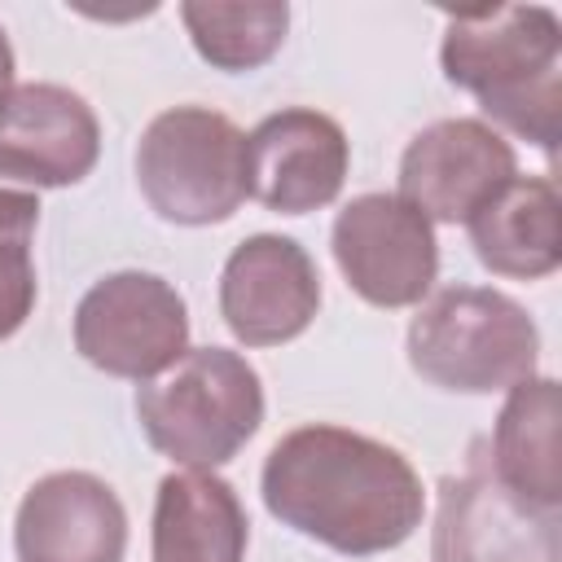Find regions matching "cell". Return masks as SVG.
<instances>
[{"mask_svg":"<svg viewBox=\"0 0 562 562\" xmlns=\"http://www.w3.org/2000/svg\"><path fill=\"white\" fill-rule=\"evenodd\" d=\"M136 184L167 224H220L246 193V132L206 105H171L136 145Z\"/></svg>","mask_w":562,"mask_h":562,"instance_id":"5","label":"cell"},{"mask_svg":"<svg viewBox=\"0 0 562 562\" xmlns=\"http://www.w3.org/2000/svg\"><path fill=\"white\" fill-rule=\"evenodd\" d=\"M101 154L92 105L61 83H18L0 101V176L35 189L79 184Z\"/></svg>","mask_w":562,"mask_h":562,"instance_id":"12","label":"cell"},{"mask_svg":"<svg viewBox=\"0 0 562 562\" xmlns=\"http://www.w3.org/2000/svg\"><path fill=\"white\" fill-rule=\"evenodd\" d=\"M180 22L198 48L202 61L215 70H255L263 66L290 26V9L277 0H250V4H180Z\"/></svg>","mask_w":562,"mask_h":562,"instance_id":"17","label":"cell"},{"mask_svg":"<svg viewBox=\"0 0 562 562\" xmlns=\"http://www.w3.org/2000/svg\"><path fill=\"white\" fill-rule=\"evenodd\" d=\"M321 307V272L312 255L281 233H255L233 246L220 272V316L246 347L299 338Z\"/></svg>","mask_w":562,"mask_h":562,"instance_id":"10","label":"cell"},{"mask_svg":"<svg viewBox=\"0 0 562 562\" xmlns=\"http://www.w3.org/2000/svg\"><path fill=\"white\" fill-rule=\"evenodd\" d=\"M35 224H40V198L26 189H0V342L26 325L40 299L35 259H31Z\"/></svg>","mask_w":562,"mask_h":562,"instance_id":"18","label":"cell"},{"mask_svg":"<svg viewBox=\"0 0 562 562\" xmlns=\"http://www.w3.org/2000/svg\"><path fill=\"white\" fill-rule=\"evenodd\" d=\"M465 228L479 263L496 277L540 281L562 263L558 189L549 176H514L465 220Z\"/></svg>","mask_w":562,"mask_h":562,"instance_id":"15","label":"cell"},{"mask_svg":"<svg viewBox=\"0 0 562 562\" xmlns=\"http://www.w3.org/2000/svg\"><path fill=\"white\" fill-rule=\"evenodd\" d=\"M351 145L338 119L290 105L246 136V193L281 215H307L342 193Z\"/></svg>","mask_w":562,"mask_h":562,"instance_id":"11","label":"cell"},{"mask_svg":"<svg viewBox=\"0 0 562 562\" xmlns=\"http://www.w3.org/2000/svg\"><path fill=\"white\" fill-rule=\"evenodd\" d=\"M439 66L479 110L553 154L562 110V22L544 4L448 13Z\"/></svg>","mask_w":562,"mask_h":562,"instance_id":"2","label":"cell"},{"mask_svg":"<svg viewBox=\"0 0 562 562\" xmlns=\"http://www.w3.org/2000/svg\"><path fill=\"white\" fill-rule=\"evenodd\" d=\"M127 509L114 487L88 470L35 479L13 518L18 562H123Z\"/></svg>","mask_w":562,"mask_h":562,"instance_id":"13","label":"cell"},{"mask_svg":"<svg viewBox=\"0 0 562 562\" xmlns=\"http://www.w3.org/2000/svg\"><path fill=\"white\" fill-rule=\"evenodd\" d=\"M145 439L184 470L233 461L263 422V382L241 351L189 347L136 391Z\"/></svg>","mask_w":562,"mask_h":562,"instance_id":"3","label":"cell"},{"mask_svg":"<svg viewBox=\"0 0 562 562\" xmlns=\"http://www.w3.org/2000/svg\"><path fill=\"white\" fill-rule=\"evenodd\" d=\"M509 492L540 509L562 505V465H558V382L531 373L509 386L496 426H492V465Z\"/></svg>","mask_w":562,"mask_h":562,"instance_id":"16","label":"cell"},{"mask_svg":"<svg viewBox=\"0 0 562 562\" xmlns=\"http://www.w3.org/2000/svg\"><path fill=\"white\" fill-rule=\"evenodd\" d=\"M75 351L110 378L149 382L189 351V307L154 272H110L75 307Z\"/></svg>","mask_w":562,"mask_h":562,"instance_id":"6","label":"cell"},{"mask_svg":"<svg viewBox=\"0 0 562 562\" xmlns=\"http://www.w3.org/2000/svg\"><path fill=\"white\" fill-rule=\"evenodd\" d=\"M536 321L522 303L487 285H443L408 321V364L443 391H509L536 373Z\"/></svg>","mask_w":562,"mask_h":562,"instance_id":"4","label":"cell"},{"mask_svg":"<svg viewBox=\"0 0 562 562\" xmlns=\"http://www.w3.org/2000/svg\"><path fill=\"white\" fill-rule=\"evenodd\" d=\"M514 176V145L483 119H439L400 154V198L430 224H465Z\"/></svg>","mask_w":562,"mask_h":562,"instance_id":"9","label":"cell"},{"mask_svg":"<svg viewBox=\"0 0 562 562\" xmlns=\"http://www.w3.org/2000/svg\"><path fill=\"white\" fill-rule=\"evenodd\" d=\"M435 562H562V518L509 492L487 465L439 479Z\"/></svg>","mask_w":562,"mask_h":562,"instance_id":"8","label":"cell"},{"mask_svg":"<svg viewBox=\"0 0 562 562\" xmlns=\"http://www.w3.org/2000/svg\"><path fill=\"white\" fill-rule=\"evenodd\" d=\"M259 492L281 527L347 558L404 544L426 514L422 479L400 448L329 422L281 435Z\"/></svg>","mask_w":562,"mask_h":562,"instance_id":"1","label":"cell"},{"mask_svg":"<svg viewBox=\"0 0 562 562\" xmlns=\"http://www.w3.org/2000/svg\"><path fill=\"white\" fill-rule=\"evenodd\" d=\"M13 92V48H9V35L0 26V101Z\"/></svg>","mask_w":562,"mask_h":562,"instance_id":"19","label":"cell"},{"mask_svg":"<svg viewBox=\"0 0 562 562\" xmlns=\"http://www.w3.org/2000/svg\"><path fill=\"white\" fill-rule=\"evenodd\" d=\"M250 522L228 479L176 470L154 501V562H246Z\"/></svg>","mask_w":562,"mask_h":562,"instance_id":"14","label":"cell"},{"mask_svg":"<svg viewBox=\"0 0 562 562\" xmlns=\"http://www.w3.org/2000/svg\"><path fill=\"white\" fill-rule=\"evenodd\" d=\"M334 263L373 307H413L439 277L435 224L400 193H360L334 215Z\"/></svg>","mask_w":562,"mask_h":562,"instance_id":"7","label":"cell"}]
</instances>
